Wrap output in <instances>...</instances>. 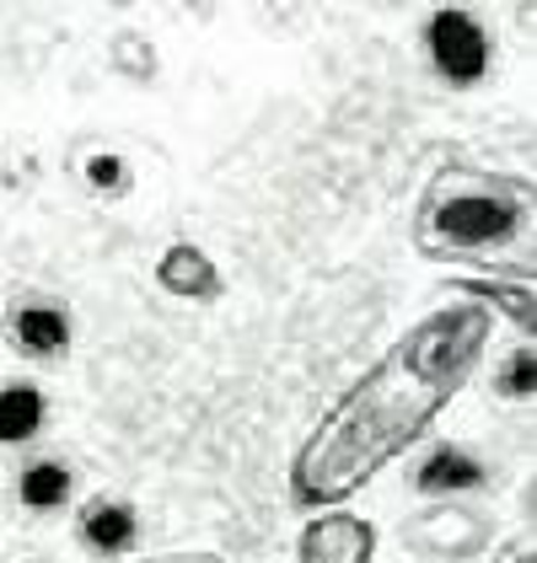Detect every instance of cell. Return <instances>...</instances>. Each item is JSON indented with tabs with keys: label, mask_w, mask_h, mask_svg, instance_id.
Returning <instances> with one entry per match:
<instances>
[{
	"label": "cell",
	"mask_w": 537,
	"mask_h": 563,
	"mask_svg": "<svg viewBox=\"0 0 537 563\" xmlns=\"http://www.w3.org/2000/svg\"><path fill=\"white\" fill-rule=\"evenodd\" d=\"M494 317L484 306H441L414 322L355 387L344 391L291 467V494L302 510H333L339 499L360 494L393 456H403L419 434L436 424L490 344Z\"/></svg>",
	"instance_id": "cell-1"
},
{
	"label": "cell",
	"mask_w": 537,
	"mask_h": 563,
	"mask_svg": "<svg viewBox=\"0 0 537 563\" xmlns=\"http://www.w3.org/2000/svg\"><path fill=\"white\" fill-rule=\"evenodd\" d=\"M527 220H533L527 177L447 167L430 177V188L414 210V247L436 263L490 258L527 236Z\"/></svg>",
	"instance_id": "cell-2"
},
{
	"label": "cell",
	"mask_w": 537,
	"mask_h": 563,
	"mask_svg": "<svg viewBox=\"0 0 537 563\" xmlns=\"http://www.w3.org/2000/svg\"><path fill=\"white\" fill-rule=\"evenodd\" d=\"M419 48L436 81H447L451 91H473L494 76V33L468 5H436L419 22Z\"/></svg>",
	"instance_id": "cell-3"
},
{
	"label": "cell",
	"mask_w": 537,
	"mask_h": 563,
	"mask_svg": "<svg viewBox=\"0 0 537 563\" xmlns=\"http://www.w3.org/2000/svg\"><path fill=\"white\" fill-rule=\"evenodd\" d=\"M0 333H6L11 354H22L33 365H54V360H65L76 349V317H70V306L59 296H48V290H17L6 301Z\"/></svg>",
	"instance_id": "cell-4"
},
{
	"label": "cell",
	"mask_w": 537,
	"mask_h": 563,
	"mask_svg": "<svg viewBox=\"0 0 537 563\" xmlns=\"http://www.w3.org/2000/svg\"><path fill=\"white\" fill-rule=\"evenodd\" d=\"M140 531H145V520L134 510V499H124V494H91L87 505L76 510V542L102 563L134 559Z\"/></svg>",
	"instance_id": "cell-5"
},
{
	"label": "cell",
	"mask_w": 537,
	"mask_h": 563,
	"mask_svg": "<svg viewBox=\"0 0 537 563\" xmlns=\"http://www.w3.org/2000/svg\"><path fill=\"white\" fill-rule=\"evenodd\" d=\"M376 559V526L350 510H322L296 537V563H371Z\"/></svg>",
	"instance_id": "cell-6"
},
{
	"label": "cell",
	"mask_w": 537,
	"mask_h": 563,
	"mask_svg": "<svg viewBox=\"0 0 537 563\" xmlns=\"http://www.w3.org/2000/svg\"><path fill=\"white\" fill-rule=\"evenodd\" d=\"M490 483V467L468 451V445H451V440H436L414 473H408V488L414 494H430V499H451V494H479Z\"/></svg>",
	"instance_id": "cell-7"
},
{
	"label": "cell",
	"mask_w": 537,
	"mask_h": 563,
	"mask_svg": "<svg viewBox=\"0 0 537 563\" xmlns=\"http://www.w3.org/2000/svg\"><path fill=\"white\" fill-rule=\"evenodd\" d=\"M70 499H76V467L65 456L44 451L17 467V505L28 516H59V510H70Z\"/></svg>",
	"instance_id": "cell-8"
},
{
	"label": "cell",
	"mask_w": 537,
	"mask_h": 563,
	"mask_svg": "<svg viewBox=\"0 0 537 563\" xmlns=\"http://www.w3.org/2000/svg\"><path fill=\"white\" fill-rule=\"evenodd\" d=\"M48 424V391L28 376L0 382V445H33Z\"/></svg>",
	"instance_id": "cell-9"
},
{
	"label": "cell",
	"mask_w": 537,
	"mask_h": 563,
	"mask_svg": "<svg viewBox=\"0 0 537 563\" xmlns=\"http://www.w3.org/2000/svg\"><path fill=\"white\" fill-rule=\"evenodd\" d=\"M156 279H162L167 296H183V301H205V296L221 290L216 263L205 258V247H194V242H173L162 253V263H156Z\"/></svg>",
	"instance_id": "cell-10"
},
{
	"label": "cell",
	"mask_w": 537,
	"mask_h": 563,
	"mask_svg": "<svg viewBox=\"0 0 537 563\" xmlns=\"http://www.w3.org/2000/svg\"><path fill=\"white\" fill-rule=\"evenodd\" d=\"M447 290H457L462 301H490L494 311L516 317L522 333H533V290L527 285H484V279H451Z\"/></svg>",
	"instance_id": "cell-11"
},
{
	"label": "cell",
	"mask_w": 537,
	"mask_h": 563,
	"mask_svg": "<svg viewBox=\"0 0 537 563\" xmlns=\"http://www.w3.org/2000/svg\"><path fill=\"white\" fill-rule=\"evenodd\" d=\"M81 183H87L97 199H124L134 188V167L119 151H87L81 156Z\"/></svg>",
	"instance_id": "cell-12"
},
{
	"label": "cell",
	"mask_w": 537,
	"mask_h": 563,
	"mask_svg": "<svg viewBox=\"0 0 537 563\" xmlns=\"http://www.w3.org/2000/svg\"><path fill=\"white\" fill-rule=\"evenodd\" d=\"M537 391V360H533V344L511 349L505 360H500V371H494V397H505V402H527Z\"/></svg>",
	"instance_id": "cell-13"
},
{
	"label": "cell",
	"mask_w": 537,
	"mask_h": 563,
	"mask_svg": "<svg viewBox=\"0 0 537 563\" xmlns=\"http://www.w3.org/2000/svg\"><path fill=\"white\" fill-rule=\"evenodd\" d=\"M145 563H226L221 553H173V559H145Z\"/></svg>",
	"instance_id": "cell-14"
},
{
	"label": "cell",
	"mask_w": 537,
	"mask_h": 563,
	"mask_svg": "<svg viewBox=\"0 0 537 563\" xmlns=\"http://www.w3.org/2000/svg\"><path fill=\"white\" fill-rule=\"evenodd\" d=\"M505 563H533V548H516V553H511Z\"/></svg>",
	"instance_id": "cell-15"
},
{
	"label": "cell",
	"mask_w": 537,
	"mask_h": 563,
	"mask_svg": "<svg viewBox=\"0 0 537 563\" xmlns=\"http://www.w3.org/2000/svg\"><path fill=\"white\" fill-rule=\"evenodd\" d=\"M22 563H54V559H22Z\"/></svg>",
	"instance_id": "cell-16"
}]
</instances>
